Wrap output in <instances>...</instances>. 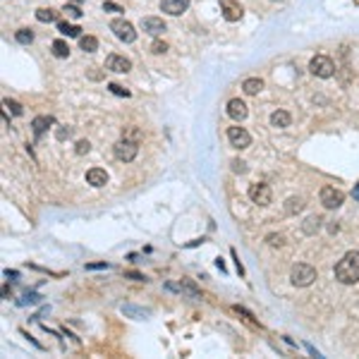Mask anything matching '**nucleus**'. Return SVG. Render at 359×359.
<instances>
[{
	"mask_svg": "<svg viewBox=\"0 0 359 359\" xmlns=\"http://www.w3.org/2000/svg\"><path fill=\"white\" fill-rule=\"evenodd\" d=\"M342 201H345V194L340 189H335V187H323L321 189V203L326 209H338V206H342Z\"/></svg>",
	"mask_w": 359,
	"mask_h": 359,
	"instance_id": "obj_7",
	"label": "nucleus"
},
{
	"mask_svg": "<svg viewBox=\"0 0 359 359\" xmlns=\"http://www.w3.org/2000/svg\"><path fill=\"white\" fill-rule=\"evenodd\" d=\"M108 89H111V91L115 93V96H125V98L129 96V91H127V89H122L120 84H108Z\"/></svg>",
	"mask_w": 359,
	"mask_h": 359,
	"instance_id": "obj_30",
	"label": "nucleus"
},
{
	"mask_svg": "<svg viewBox=\"0 0 359 359\" xmlns=\"http://www.w3.org/2000/svg\"><path fill=\"white\" fill-rule=\"evenodd\" d=\"M247 106H244V101H239V98H232L230 103H228V115H230L232 120H244L247 118Z\"/></svg>",
	"mask_w": 359,
	"mask_h": 359,
	"instance_id": "obj_13",
	"label": "nucleus"
},
{
	"mask_svg": "<svg viewBox=\"0 0 359 359\" xmlns=\"http://www.w3.org/2000/svg\"><path fill=\"white\" fill-rule=\"evenodd\" d=\"M221 12H223V17L228 19V22H239L242 15H244L242 5L235 3V0H221Z\"/></svg>",
	"mask_w": 359,
	"mask_h": 359,
	"instance_id": "obj_9",
	"label": "nucleus"
},
{
	"mask_svg": "<svg viewBox=\"0 0 359 359\" xmlns=\"http://www.w3.org/2000/svg\"><path fill=\"white\" fill-rule=\"evenodd\" d=\"M113 153H115L118 161L129 163V161H134V158H137L139 146H137V141H132V139H120L118 144L113 146Z\"/></svg>",
	"mask_w": 359,
	"mask_h": 359,
	"instance_id": "obj_3",
	"label": "nucleus"
},
{
	"mask_svg": "<svg viewBox=\"0 0 359 359\" xmlns=\"http://www.w3.org/2000/svg\"><path fill=\"white\" fill-rule=\"evenodd\" d=\"M232 170L239 173V175H244V173H247V163H244V161H232Z\"/></svg>",
	"mask_w": 359,
	"mask_h": 359,
	"instance_id": "obj_31",
	"label": "nucleus"
},
{
	"mask_svg": "<svg viewBox=\"0 0 359 359\" xmlns=\"http://www.w3.org/2000/svg\"><path fill=\"white\" fill-rule=\"evenodd\" d=\"M79 48L84 53H96L98 50V38L96 36H79Z\"/></svg>",
	"mask_w": 359,
	"mask_h": 359,
	"instance_id": "obj_18",
	"label": "nucleus"
},
{
	"mask_svg": "<svg viewBox=\"0 0 359 359\" xmlns=\"http://www.w3.org/2000/svg\"><path fill=\"white\" fill-rule=\"evenodd\" d=\"M266 242L271 247H283V244H285V237H283V235H268Z\"/></svg>",
	"mask_w": 359,
	"mask_h": 359,
	"instance_id": "obj_28",
	"label": "nucleus"
},
{
	"mask_svg": "<svg viewBox=\"0 0 359 359\" xmlns=\"http://www.w3.org/2000/svg\"><path fill=\"white\" fill-rule=\"evenodd\" d=\"M290 280H292L295 287L312 285L314 280H316V268L309 266V264H297V266H292V271H290Z\"/></svg>",
	"mask_w": 359,
	"mask_h": 359,
	"instance_id": "obj_2",
	"label": "nucleus"
},
{
	"mask_svg": "<svg viewBox=\"0 0 359 359\" xmlns=\"http://www.w3.org/2000/svg\"><path fill=\"white\" fill-rule=\"evenodd\" d=\"M352 196H354V199H357V201H359V182L354 184V189H352Z\"/></svg>",
	"mask_w": 359,
	"mask_h": 359,
	"instance_id": "obj_36",
	"label": "nucleus"
},
{
	"mask_svg": "<svg viewBox=\"0 0 359 359\" xmlns=\"http://www.w3.org/2000/svg\"><path fill=\"white\" fill-rule=\"evenodd\" d=\"M141 29H144L146 34H151V36H161V34L166 31V22L158 17H144L141 19Z\"/></svg>",
	"mask_w": 359,
	"mask_h": 359,
	"instance_id": "obj_11",
	"label": "nucleus"
},
{
	"mask_svg": "<svg viewBox=\"0 0 359 359\" xmlns=\"http://www.w3.org/2000/svg\"><path fill=\"white\" fill-rule=\"evenodd\" d=\"M309 70H312L314 77L328 79V77H333V72H335V65H333L331 58L316 56V58H312V63H309Z\"/></svg>",
	"mask_w": 359,
	"mask_h": 359,
	"instance_id": "obj_4",
	"label": "nucleus"
},
{
	"mask_svg": "<svg viewBox=\"0 0 359 359\" xmlns=\"http://www.w3.org/2000/svg\"><path fill=\"white\" fill-rule=\"evenodd\" d=\"M106 70H111V72H118V74H125L132 70V63H129L125 56H118V53H113V56H108V60H106Z\"/></svg>",
	"mask_w": 359,
	"mask_h": 359,
	"instance_id": "obj_10",
	"label": "nucleus"
},
{
	"mask_svg": "<svg viewBox=\"0 0 359 359\" xmlns=\"http://www.w3.org/2000/svg\"><path fill=\"white\" fill-rule=\"evenodd\" d=\"M111 29L122 43H134V41H137V31H134V27L129 24L127 19H113Z\"/></svg>",
	"mask_w": 359,
	"mask_h": 359,
	"instance_id": "obj_5",
	"label": "nucleus"
},
{
	"mask_svg": "<svg viewBox=\"0 0 359 359\" xmlns=\"http://www.w3.org/2000/svg\"><path fill=\"white\" fill-rule=\"evenodd\" d=\"M271 3H285V0H271Z\"/></svg>",
	"mask_w": 359,
	"mask_h": 359,
	"instance_id": "obj_37",
	"label": "nucleus"
},
{
	"mask_svg": "<svg viewBox=\"0 0 359 359\" xmlns=\"http://www.w3.org/2000/svg\"><path fill=\"white\" fill-rule=\"evenodd\" d=\"M271 196H273V194H271V187L264 182H257L249 187V199L254 203H259V206H268V203H271Z\"/></svg>",
	"mask_w": 359,
	"mask_h": 359,
	"instance_id": "obj_6",
	"label": "nucleus"
},
{
	"mask_svg": "<svg viewBox=\"0 0 359 359\" xmlns=\"http://www.w3.org/2000/svg\"><path fill=\"white\" fill-rule=\"evenodd\" d=\"M70 134H72V129H58V132H56V137L58 139H65V137H70Z\"/></svg>",
	"mask_w": 359,
	"mask_h": 359,
	"instance_id": "obj_33",
	"label": "nucleus"
},
{
	"mask_svg": "<svg viewBox=\"0 0 359 359\" xmlns=\"http://www.w3.org/2000/svg\"><path fill=\"white\" fill-rule=\"evenodd\" d=\"M65 15H70V17H74V19H79L82 17V10L79 8H74V5H65V10H63Z\"/></svg>",
	"mask_w": 359,
	"mask_h": 359,
	"instance_id": "obj_29",
	"label": "nucleus"
},
{
	"mask_svg": "<svg viewBox=\"0 0 359 359\" xmlns=\"http://www.w3.org/2000/svg\"><path fill=\"white\" fill-rule=\"evenodd\" d=\"M89 271H96V268H108V264H86Z\"/></svg>",
	"mask_w": 359,
	"mask_h": 359,
	"instance_id": "obj_35",
	"label": "nucleus"
},
{
	"mask_svg": "<svg viewBox=\"0 0 359 359\" xmlns=\"http://www.w3.org/2000/svg\"><path fill=\"white\" fill-rule=\"evenodd\" d=\"M304 209V201L299 199V196H290L285 201V213L287 216H297V213Z\"/></svg>",
	"mask_w": 359,
	"mask_h": 359,
	"instance_id": "obj_19",
	"label": "nucleus"
},
{
	"mask_svg": "<svg viewBox=\"0 0 359 359\" xmlns=\"http://www.w3.org/2000/svg\"><path fill=\"white\" fill-rule=\"evenodd\" d=\"M335 278L342 285H354L359 280V251H347L335 264Z\"/></svg>",
	"mask_w": 359,
	"mask_h": 359,
	"instance_id": "obj_1",
	"label": "nucleus"
},
{
	"mask_svg": "<svg viewBox=\"0 0 359 359\" xmlns=\"http://www.w3.org/2000/svg\"><path fill=\"white\" fill-rule=\"evenodd\" d=\"M53 125H56L53 115H38V118H34V122H31V127H34V134H36V137H41V134H43L48 127H53Z\"/></svg>",
	"mask_w": 359,
	"mask_h": 359,
	"instance_id": "obj_15",
	"label": "nucleus"
},
{
	"mask_svg": "<svg viewBox=\"0 0 359 359\" xmlns=\"http://www.w3.org/2000/svg\"><path fill=\"white\" fill-rule=\"evenodd\" d=\"M103 10H106V12H122V8L113 5V3H106V5H103Z\"/></svg>",
	"mask_w": 359,
	"mask_h": 359,
	"instance_id": "obj_32",
	"label": "nucleus"
},
{
	"mask_svg": "<svg viewBox=\"0 0 359 359\" xmlns=\"http://www.w3.org/2000/svg\"><path fill=\"white\" fill-rule=\"evenodd\" d=\"M50 48H53V56H56V58H60V60L70 56V46L65 43L63 38H58V41H53V46H50Z\"/></svg>",
	"mask_w": 359,
	"mask_h": 359,
	"instance_id": "obj_21",
	"label": "nucleus"
},
{
	"mask_svg": "<svg viewBox=\"0 0 359 359\" xmlns=\"http://www.w3.org/2000/svg\"><path fill=\"white\" fill-rule=\"evenodd\" d=\"M58 31H60L63 36H70V38H79V36H82V29L74 27V24H67V22H60V24H58Z\"/></svg>",
	"mask_w": 359,
	"mask_h": 359,
	"instance_id": "obj_20",
	"label": "nucleus"
},
{
	"mask_svg": "<svg viewBox=\"0 0 359 359\" xmlns=\"http://www.w3.org/2000/svg\"><path fill=\"white\" fill-rule=\"evenodd\" d=\"M72 3H82V0H72Z\"/></svg>",
	"mask_w": 359,
	"mask_h": 359,
	"instance_id": "obj_38",
	"label": "nucleus"
},
{
	"mask_svg": "<svg viewBox=\"0 0 359 359\" xmlns=\"http://www.w3.org/2000/svg\"><path fill=\"white\" fill-rule=\"evenodd\" d=\"M15 38H17V43H22V46H29L34 41V31L31 29H19L17 34H15Z\"/></svg>",
	"mask_w": 359,
	"mask_h": 359,
	"instance_id": "obj_24",
	"label": "nucleus"
},
{
	"mask_svg": "<svg viewBox=\"0 0 359 359\" xmlns=\"http://www.w3.org/2000/svg\"><path fill=\"white\" fill-rule=\"evenodd\" d=\"M125 276H127V278H134V280H146V278L141 276V273H134V271H127Z\"/></svg>",
	"mask_w": 359,
	"mask_h": 359,
	"instance_id": "obj_34",
	"label": "nucleus"
},
{
	"mask_svg": "<svg viewBox=\"0 0 359 359\" xmlns=\"http://www.w3.org/2000/svg\"><path fill=\"white\" fill-rule=\"evenodd\" d=\"M36 19L38 22H56L58 12L53 8H41V10H36Z\"/></svg>",
	"mask_w": 359,
	"mask_h": 359,
	"instance_id": "obj_23",
	"label": "nucleus"
},
{
	"mask_svg": "<svg viewBox=\"0 0 359 359\" xmlns=\"http://www.w3.org/2000/svg\"><path fill=\"white\" fill-rule=\"evenodd\" d=\"M74 151H77V156H84V153L91 151V144H89L86 139H82V141H77V148H74Z\"/></svg>",
	"mask_w": 359,
	"mask_h": 359,
	"instance_id": "obj_27",
	"label": "nucleus"
},
{
	"mask_svg": "<svg viewBox=\"0 0 359 359\" xmlns=\"http://www.w3.org/2000/svg\"><path fill=\"white\" fill-rule=\"evenodd\" d=\"M261 89H264V82H261V79H257V77H249V79H244V82H242V91L247 93V96H257Z\"/></svg>",
	"mask_w": 359,
	"mask_h": 359,
	"instance_id": "obj_16",
	"label": "nucleus"
},
{
	"mask_svg": "<svg viewBox=\"0 0 359 359\" xmlns=\"http://www.w3.org/2000/svg\"><path fill=\"white\" fill-rule=\"evenodd\" d=\"M290 122H292V118H290V113L287 111H276L273 115H271V125L278 129L283 127H290Z\"/></svg>",
	"mask_w": 359,
	"mask_h": 359,
	"instance_id": "obj_17",
	"label": "nucleus"
},
{
	"mask_svg": "<svg viewBox=\"0 0 359 359\" xmlns=\"http://www.w3.org/2000/svg\"><path fill=\"white\" fill-rule=\"evenodd\" d=\"M3 106H5V108H10V113H12V115H17V118L24 113V108H22L17 101H10V98H5V101H3Z\"/></svg>",
	"mask_w": 359,
	"mask_h": 359,
	"instance_id": "obj_25",
	"label": "nucleus"
},
{
	"mask_svg": "<svg viewBox=\"0 0 359 359\" xmlns=\"http://www.w3.org/2000/svg\"><path fill=\"white\" fill-rule=\"evenodd\" d=\"M319 228H321V218H319V216H309V218L304 221V225H302V230L306 232V235H314Z\"/></svg>",
	"mask_w": 359,
	"mask_h": 359,
	"instance_id": "obj_22",
	"label": "nucleus"
},
{
	"mask_svg": "<svg viewBox=\"0 0 359 359\" xmlns=\"http://www.w3.org/2000/svg\"><path fill=\"white\" fill-rule=\"evenodd\" d=\"M228 141L235 148H247L251 144V134L244 127H228Z\"/></svg>",
	"mask_w": 359,
	"mask_h": 359,
	"instance_id": "obj_8",
	"label": "nucleus"
},
{
	"mask_svg": "<svg viewBox=\"0 0 359 359\" xmlns=\"http://www.w3.org/2000/svg\"><path fill=\"white\" fill-rule=\"evenodd\" d=\"M187 8H189V0H161V10L168 12V15H173V17L182 15Z\"/></svg>",
	"mask_w": 359,
	"mask_h": 359,
	"instance_id": "obj_12",
	"label": "nucleus"
},
{
	"mask_svg": "<svg viewBox=\"0 0 359 359\" xmlns=\"http://www.w3.org/2000/svg\"><path fill=\"white\" fill-rule=\"evenodd\" d=\"M166 50H168V43H163V41H153V43H151V53H153V56H163Z\"/></svg>",
	"mask_w": 359,
	"mask_h": 359,
	"instance_id": "obj_26",
	"label": "nucleus"
},
{
	"mask_svg": "<svg viewBox=\"0 0 359 359\" xmlns=\"http://www.w3.org/2000/svg\"><path fill=\"white\" fill-rule=\"evenodd\" d=\"M86 182L91 184V187H103V184L108 182V173L103 168H91L86 173Z\"/></svg>",
	"mask_w": 359,
	"mask_h": 359,
	"instance_id": "obj_14",
	"label": "nucleus"
}]
</instances>
